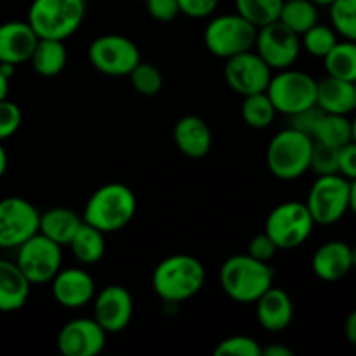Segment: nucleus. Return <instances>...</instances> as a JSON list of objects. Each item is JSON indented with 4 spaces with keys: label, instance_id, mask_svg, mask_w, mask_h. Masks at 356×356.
<instances>
[{
    "label": "nucleus",
    "instance_id": "nucleus-1",
    "mask_svg": "<svg viewBox=\"0 0 356 356\" xmlns=\"http://www.w3.org/2000/svg\"><path fill=\"white\" fill-rule=\"evenodd\" d=\"M207 271L198 257L174 254L156 264L152 275V287L163 302L179 305L195 298L204 289Z\"/></svg>",
    "mask_w": 356,
    "mask_h": 356
},
{
    "label": "nucleus",
    "instance_id": "nucleus-2",
    "mask_svg": "<svg viewBox=\"0 0 356 356\" xmlns=\"http://www.w3.org/2000/svg\"><path fill=\"white\" fill-rule=\"evenodd\" d=\"M275 282V268L249 254H235L221 264L219 284L232 301L254 305Z\"/></svg>",
    "mask_w": 356,
    "mask_h": 356
},
{
    "label": "nucleus",
    "instance_id": "nucleus-3",
    "mask_svg": "<svg viewBox=\"0 0 356 356\" xmlns=\"http://www.w3.org/2000/svg\"><path fill=\"white\" fill-rule=\"evenodd\" d=\"M138 212L136 193L122 183H108L97 188L83 207L82 219L99 232H118L125 228Z\"/></svg>",
    "mask_w": 356,
    "mask_h": 356
},
{
    "label": "nucleus",
    "instance_id": "nucleus-4",
    "mask_svg": "<svg viewBox=\"0 0 356 356\" xmlns=\"http://www.w3.org/2000/svg\"><path fill=\"white\" fill-rule=\"evenodd\" d=\"M86 14V0H33L26 21L38 38L68 40L80 30Z\"/></svg>",
    "mask_w": 356,
    "mask_h": 356
},
{
    "label": "nucleus",
    "instance_id": "nucleus-5",
    "mask_svg": "<svg viewBox=\"0 0 356 356\" xmlns=\"http://www.w3.org/2000/svg\"><path fill=\"white\" fill-rule=\"evenodd\" d=\"M312 152V136L287 127L277 132L268 145V169L277 179L296 181L309 170Z\"/></svg>",
    "mask_w": 356,
    "mask_h": 356
},
{
    "label": "nucleus",
    "instance_id": "nucleus-6",
    "mask_svg": "<svg viewBox=\"0 0 356 356\" xmlns=\"http://www.w3.org/2000/svg\"><path fill=\"white\" fill-rule=\"evenodd\" d=\"M257 26L238 13L219 14L212 17L204 30V42L212 56L229 59L242 52L252 51L256 44Z\"/></svg>",
    "mask_w": 356,
    "mask_h": 356
},
{
    "label": "nucleus",
    "instance_id": "nucleus-7",
    "mask_svg": "<svg viewBox=\"0 0 356 356\" xmlns=\"http://www.w3.org/2000/svg\"><path fill=\"white\" fill-rule=\"evenodd\" d=\"M315 221L305 202L289 200L278 204L268 214L264 233L275 242L278 250H294L312 236Z\"/></svg>",
    "mask_w": 356,
    "mask_h": 356
},
{
    "label": "nucleus",
    "instance_id": "nucleus-8",
    "mask_svg": "<svg viewBox=\"0 0 356 356\" xmlns=\"http://www.w3.org/2000/svg\"><path fill=\"white\" fill-rule=\"evenodd\" d=\"M316 86L318 80L313 79L309 73L285 68L271 75L266 94L277 113L291 117L306 108L316 106Z\"/></svg>",
    "mask_w": 356,
    "mask_h": 356
},
{
    "label": "nucleus",
    "instance_id": "nucleus-9",
    "mask_svg": "<svg viewBox=\"0 0 356 356\" xmlns=\"http://www.w3.org/2000/svg\"><path fill=\"white\" fill-rule=\"evenodd\" d=\"M305 204L315 225H336L350 211V181L341 174L318 176L309 188Z\"/></svg>",
    "mask_w": 356,
    "mask_h": 356
},
{
    "label": "nucleus",
    "instance_id": "nucleus-10",
    "mask_svg": "<svg viewBox=\"0 0 356 356\" xmlns=\"http://www.w3.org/2000/svg\"><path fill=\"white\" fill-rule=\"evenodd\" d=\"M87 58L94 70L108 76H129L141 63V52L125 35L106 33L94 38L87 49Z\"/></svg>",
    "mask_w": 356,
    "mask_h": 356
},
{
    "label": "nucleus",
    "instance_id": "nucleus-11",
    "mask_svg": "<svg viewBox=\"0 0 356 356\" xmlns=\"http://www.w3.org/2000/svg\"><path fill=\"white\" fill-rule=\"evenodd\" d=\"M61 249L63 247L54 240L47 238L42 233H35L16 249V264L31 285L51 284L56 273L61 270Z\"/></svg>",
    "mask_w": 356,
    "mask_h": 356
},
{
    "label": "nucleus",
    "instance_id": "nucleus-12",
    "mask_svg": "<svg viewBox=\"0 0 356 356\" xmlns=\"http://www.w3.org/2000/svg\"><path fill=\"white\" fill-rule=\"evenodd\" d=\"M254 51L273 72L292 68L302 51L301 35L292 31L280 21L257 28Z\"/></svg>",
    "mask_w": 356,
    "mask_h": 356
},
{
    "label": "nucleus",
    "instance_id": "nucleus-13",
    "mask_svg": "<svg viewBox=\"0 0 356 356\" xmlns=\"http://www.w3.org/2000/svg\"><path fill=\"white\" fill-rule=\"evenodd\" d=\"M40 212L30 200L7 197L0 200V249H17L38 233Z\"/></svg>",
    "mask_w": 356,
    "mask_h": 356
},
{
    "label": "nucleus",
    "instance_id": "nucleus-14",
    "mask_svg": "<svg viewBox=\"0 0 356 356\" xmlns=\"http://www.w3.org/2000/svg\"><path fill=\"white\" fill-rule=\"evenodd\" d=\"M273 70L263 61L256 51H247L226 59L225 80L233 92L242 97L266 92Z\"/></svg>",
    "mask_w": 356,
    "mask_h": 356
},
{
    "label": "nucleus",
    "instance_id": "nucleus-15",
    "mask_svg": "<svg viewBox=\"0 0 356 356\" xmlns=\"http://www.w3.org/2000/svg\"><path fill=\"white\" fill-rule=\"evenodd\" d=\"M92 312V318L103 327L108 336L120 334L127 329L134 315V299L122 285H108L94 296Z\"/></svg>",
    "mask_w": 356,
    "mask_h": 356
},
{
    "label": "nucleus",
    "instance_id": "nucleus-16",
    "mask_svg": "<svg viewBox=\"0 0 356 356\" xmlns=\"http://www.w3.org/2000/svg\"><path fill=\"white\" fill-rule=\"evenodd\" d=\"M106 337L94 318L70 320L58 334V350L63 356H97L106 346Z\"/></svg>",
    "mask_w": 356,
    "mask_h": 356
},
{
    "label": "nucleus",
    "instance_id": "nucleus-17",
    "mask_svg": "<svg viewBox=\"0 0 356 356\" xmlns=\"http://www.w3.org/2000/svg\"><path fill=\"white\" fill-rule=\"evenodd\" d=\"M51 291L56 302L66 309H79L92 302L96 282L82 268H61L51 280Z\"/></svg>",
    "mask_w": 356,
    "mask_h": 356
},
{
    "label": "nucleus",
    "instance_id": "nucleus-18",
    "mask_svg": "<svg viewBox=\"0 0 356 356\" xmlns=\"http://www.w3.org/2000/svg\"><path fill=\"white\" fill-rule=\"evenodd\" d=\"M38 37L28 21H6L0 24V63L21 65L30 61Z\"/></svg>",
    "mask_w": 356,
    "mask_h": 356
},
{
    "label": "nucleus",
    "instance_id": "nucleus-19",
    "mask_svg": "<svg viewBox=\"0 0 356 356\" xmlns=\"http://www.w3.org/2000/svg\"><path fill=\"white\" fill-rule=\"evenodd\" d=\"M312 270L322 282L334 284L343 280L353 270L351 245L343 240H330L322 243L312 257Z\"/></svg>",
    "mask_w": 356,
    "mask_h": 356
},
{
    "label": "nucleus",
    "instance_id": "nucleus-20",
    "mask_svg": "<svg viewBox=\"0 0 356 356\" xmlns=\"http://www.w3.org/2000/svg\"><path fill=\"white\" fill-rule=\"evenodd\" d=\"M256 316L259 325L268 332H282L289 329L294 318V302L287 291L271 285L256 302Z\"/></svg>",
    "mask_w": 356,
    "mask_h": 356
},
{
    "label": "nucleus",
    "instance_id": "nucleus-21",
    "mask_svg": "<svg viewBox=\"0 0 356 356\" xmlns=\"http://www.w3.org/2000/svg\"><path fill=\"white\" fill-rule=\"evenodd\" d=\"M176 148L188 159H204L212 148V132L207 122L198 115H184L172 131Z\"/></svg>",
    "mask_w": 356,
    "mask_h": 356
},
{
    "label": "nucleus",
    "instance_id": "nucleus-22",
    "mask_svg": "<svg viewBox=\"0 0 356 356\" xmlns=\"http://www.w3.org/2000/svg\"><path fill=\"white\" fill-rule=\"evenodd\" d=\"M316 106L323 113L350 115L356 110V96L353 82L327 75L316 86Z\"/></svg>",
    "mask_w": 356,
    "mask_h": 356
},
{
    "label": "nucleus",
    "instance_id": "nucleus-23",
    "mask_svg": "<svg viewBox=\"0 0 356 356\" xmlns=\"http://www.w3.org/2000/svg\"><path fill=\"white\" fill-rule=\"evenodd\" d=\"M31 284L17 268L16 261L0 259V312H17L30 298Z\"/></svg>",
    "mask_w": 356,
    "mask_h": 356
},
{
    "label": "nucleus",
    "instance_id": "nucleus-24",
    "mask_svg": "<svg viewBox=\"0 0 356 356\" xmlns=\"http://www.w3.org/2000/svg\"><path fill=\"white\" fill-rule=\"evenodd\" d=\"M83 222L82 216L66 207H52L49 211L40 212V222H38V233L47 238L54 240L61 247L72 242L73 235L80 225Z\"/></svg>",
    "mask_w": 356,
    "mask_h": 356
},
{
    "label": "nucleus",
    "instance_id": "nucleus-25",
    "mask_svg": "<svg viewBox=\"0 0 356 356\" xmlns=\"http://www.w3.org/2000/svg\"><path fill=\"white\" fill-rule=\"evenodd\" d=\"M31 68L45 79L59 75L68 63V51L65 40H52V38H38L30 58Z\"/></svg>",
    "mask_w": 356,
    "mask_h": 356
},
{
    "label": "nucleus",
    "instance_id": "nucleus-26",
    "mask_svg": "<svg viewBox=\"0 0 356 356\" xmlns=\"http://www.w3.org/2000/svg\"><path fill=\"white\" fill-rule=\"evenodd\" d=\"M72 249L73 257L80 264H96L106 254V240L104 233L94 226L82 222L76 233L73 235L72 242L68 243Z\"/></svg>",
    "mask_w": 356,
    "mask_h": 356
},
{
    "label": "nucleus",
    "instance_id": "nucleus-27",
    "mask_svg": "<svg viewBox=\"0 0 356 356\" xmlns=\"http://www.w3.org/2000/svg\"><path fill=\"white\" fill-rule=\"evenodd\" d=\"M313 141L341 148L351 141V120L348 115L322 113L312 134Z\"/></svg>",
    "mask_w": 356,
    "mask_h": 356
},
{
    "label": "nucleus",
    "instance_id": "nucleus-28",
    "mask_svg": "<svg viewBox=\"0 0 356 356\" xmlns=\"http://www.w3.org/2000/svg\"><path fill=\"white\" fill-rule=\"evenodd\" d=\"M327 75L356 82V42L343 40L334 45L332 51L323 58Z\"/></svg>",
    "mask_w": 356,
    "mask_h": 356
},
{
    "label": "nucleus",
    "instance_id": "nucleus-29",
    "mask_svg": "<svg viewBox=\"0 0 356 356\" xmlns=\"http://www.w3.org/2000/svg\"><path fill=\"white\" fill-rule=\"evenodd\" d=\"M278 21L298 35L318 23V6L312 0H284Z\"/></svg>",
    "mask_w": 356,
    "mask_h": 356
},
{
    "label": "nucleus",
    "instance_id": "nucleus-30",
    "mask_svg": "<svg viewBox=\"0 0 356 356\" xmlns=\"http://www.w3.org/2000/svg\"><path fill=\"white\" fill-rule=\"evenodd\" d=\"M240 113H242V120L249 127L257 129V131L270 127L277 117V110L266 92L250 94V96L243 97Z\"/></svg>",
    "mask_w": 356,
    "mask_h": 356
},
{
    "label": "nucleus",
    "instance_id": "nucleus-31",
    "mask_svg": "<svg viewBox=\"0 0 356 356\" xmlns=\"http://www.w3.org/2000/svg\"><path fill=\"white\" fill-rule=\"evenodd\" d=\"M284 0H235V9L254 26L261 28L278 19Z\"/></svg>",
    "mask_w": 356,
    "mask_h": 356
},
{
    "label": "nucleus",
    "instance_id": "nucleus-32",
    "mask_svg": "<svg viewBox=\"0 0 356 356\" xmlns=\"http://www.w3.org/2000/svg\"><path fill=\"white\" fill-rule=\"evenodd\" d=\"M337 44V33L332 26L316 23L301 35V45L309 56L323 59Z\"/></svg>",
    "mask_w": 356,
    "mask_h": 356
},
{
    "label": "nucleus",
    "instance_id": "nucleus-33",
    "mask_svg": "<svg viewBox=\"0 0 356 356\" xmlns=\"http://www.w3.org/2000/svg\"><path fill=\"white\" fill-rule=\"evenodd\" d=\"M329 9L336 33L344 40L356 42V0H334Z\"/></svg>",
    "mask_w": 356,
    "mask_h": 356
},
{
    "label": "nucleus",
    "instance_id": "nucleus-34",
    "mask_svg": "<svg viewBox=\"0 0 356 356\" xmlns=\"http://www.w3.org/2000/svg\"><path fill=\"white\" fill-rule=\"evenodd\" d=\"M129 80L134 90L141 96L152 97L162 90L163 87V75L155 65L152 63L141 61L131 73H129Z\"/></svg>",
    "mask_w": 356,
    "mask_h": 356
},
{
    "label": "nucleus",
    "instance_id": "nucleus-35",
    "mask_svg": "<svg viewBox=\"0 0 356 356\" xmlns=\"http://www.w3.org/2000/svg\"><path fill=\"white\" fill-rule=\"evenodd\" d=\"M261 344L257 343L254 337L243 336V334H236V336H229L222 339L221 343L216 346L214 355H235V356H261Z\"/></svg>",
    "mask_w": 356,
    "mask_h": 356
},
{
    "label": "nucleus",
    "instance_id": "nucleus-36",
    "mask_svg": "<svg viewBox=\"0 0 356 356\" xmlns=\"http://www.w3.org/2000/svg\"><path fill=\"white\" fill-rule=\"evenodd\" d=\"M337 159H339V148L322 145L313 141L312 160H309V170L316 172L318 176H329L337 172Z\"/></svg>",
    "mask_w": 356,
    "mask_h": 356
},
{
    "label": "nucleus",
    "instance_id": "nucleus-37",
    "mask_svg": "<svg viewBox=\"0 0 356 356\" xmlns=\"http://www.w3.org/2000/svg\"><path fill=\"white\" fill-rule=\"evenodd\" d=\"M21 122H23L21 108L7 97L0 101V141L13 138L19 131Z\"/></svg>",
    "mask_w": 356,
    "mask_h": 356
},
{
    "label": "nucleus",
    "instance_id": "nucleus-38",
    "mask_svg": "<svg viewBox=\"0 0 356 356\" xmlns=\"http://www.w3.org/2000/svg\"><path fill=\"white\" fill-rule=\"evenodd\" d=\"M181 14L193 19H204L212 16L219 6V0H177Z\"/></svg>",
    "mask_w": 356,
    "mask_h": 356
},
{
    "label": "nucleus",
    "instance_id": "nucleus-39",
    "mask_svg": "<svg viewBox=\"0 0 356 356\" xmlns=\"http://www.w3.org/2000/svg\"><path fill=\"white\" fill-rule=\"evenodd\" d=\"M146 7H148L149 16L160 23L174 21L181 14L177 0H146Z\"/></svg>",
    "mask_w": 356,
    "mask_h": 356
},
{
    "label": "nucleus",
    "instance_id": "nucleus-40",
    "mask_svg": "<svg viewBox=\"0 0 356 356\" xmlns=\"http://www.w3.org/2000/svg\"><path fill=\"white\" fill-rule=\"evenodd\" d=\"M323 111L320 110L318 106H312V108H306V110L298 111V113L291 115V125L289 127L296 129L299 132H305V134L312 136L313 131H315V125L316 122L320 120Z\"/></svg>",
    "mask_w": 356,
    "mask_h": 356
},
{
    "label": "nucleus",
    "instance_id": "nucleus-41",
    "mask_svg": "<svg viewBox=\"0 0 356 356\" xmlns=\"http://www.w3.org/2000/svg\"><path fill=\"white\" fill-rule=\"evenodd\" d=\"M277 252V245H275V242L266 235V233H259V235L252 236V240L249 242V250H247L249 256L256 257V259L259 261H264V263H270Z\"/></svg>",
    "mask_w": 356,
    "mask_h": 356
},
{
    "label": "nucleus",
    "instance_id": "nucleus-42",
    "mask_svg": "<svg viewBox=\"0 0 356 356\" xmlns=\"http://www.w3.org/2000/svg\"><path fill=\"white\" fill-rule=\"evenodd\" d=\"M337 172L348 181L356 179V143L350 141L348 145L339 148V159H337Z\"/></svg>",
    "mask_w": 356,
    "mask_h": 356
},
{
    "label": "nucleus",
    "instance_id": "nucleus-43",
    "mask_svg": "<svg viewBox=\"0 0 356 356\" xmlns=\"http://www.w3.org/2000/svg\"><path fill=\"white\" fill-rule=\"evenodd\" d=\"M344 336H346L348 343L356 346V309L348 315L346 322H344Z\"/></svg>",
    "mask_w": 356,
    "mask_h": 356
},
{
    "label": "nucleus",
    "instance_id": "nucleus-44",
    "mask_svg": "<svg viewBox=\"0 0 356 356\" xmlns=\"http://www.w3.org/2000/svg\"><path fill=\"white\" fill-rule=\"evenodd\" d=\"M261 356H292V350L284 344H270V346L263 348Z\"/></svg>",
    "mask_w": 356,
    "mask_h": 356
},
{
    "label": "nucleus",
    "instance_id": "nucleus-45",
    "mask_svg": "<svg viewBox=\"0 0 356 356\" xmlns=\"http://www.w3.org/2000/svg\"><path fill=\"white\" fill-rule=\"evenodd\" d=\"M7 165H9V159H7V152L6 148H3L2 141H0V179H2L3 174H6Z\"/></svg>",
    "mask_w": 356,
    "mask_h": 356
},
{
    "label": "nucleus",
    "instance_id": "nucleus-46",
    "mask_svg": "<svg viewBox=\"0 0 356 356\" xmlns=\"http://www.w3.org/2000/svg\"><path fill=\"white\" fill-rule=\"evenodd\" d=\"M9 82L10 79H7V76L0 72V101L6 99L7 94H9Z\"/></svg>",
    "mask_w": 356,
    "mask_h": 356
},
{
    "label": "nucleus",
    "instance_id": "nucleus-47",
    "mask_svg": "<svg viewBox=\"0 0 356 356\" xmlns=\"http://www.w3.org/2000/svg\"><path fill=\"white\" fill-rule=\"evenodd\" d=\"M350 211L356 216V179L350 181Z\"/></svg>",
    "mask_w": 356,
    "mask_h": 356
},
{
    "label": "nucleus",
    "instance_id": "nucleus-48",
    "mask_svg": "<svg viewBox=\"0 0 356 356\" xmlns=\"http://www.w3.org/2000/svg\"><path fill=\"white\" fill-rule=\"evenodd\" d=\"M313 3H316L318 7H329L334 0H312Z\"/></svg>",
    "mask_w": 356,
    "mask_h": 356
},
{
    "label": "nucleus",
    "instance_id": "nucleus-49",
    "mask_svg": "<svg viewBox=\"0 0 356 356\" xmlns=\"http://www.w3.org/2000/svg\"><path fill=\"white\" fill-rule=\"evenodd\" d=\"M351 141L356 143V115L353 120H351Z\"/></svg>",
    "mask_w": 356,
    "mask_h": 356
},
{
    "label": "nucleus",
    "instance_id": "nucleus-50",
    "mask_svg": "<svg viewBox=\"0 0 356 356\" xmlns=\"http://www.w3.org/2000/svg\"><path fill=\"white\" fill-rule=\"evenodd\" d=\"M351 264H353V270H356V245L351 247Z\"/></svg>",
    "mask_w": 356,
    "mask_h": 356
},
{
    "label": "nucleus",
    "instance_id": "nucleus-51",
    "mask_svg": "<svg viewBox=\"0 0 356 356\" xmlns=\"http://www.w3.org/2000/svg\"><path fill=\"white\" fill-rule=\"evenodd\" d=\"M353 87H355V96H356V82H353Z\"/></svg>",
    "mask_w": 356,
    "mask_h": 356
},
{
    "label": "nucleus",
    "instance_id": "nucleus-52",
    "mask_svg": "<svg viewBox=\"0 0 356 356\" xmlns=\"http://www.w3.org/2000/svg\"><path fill=\"white\" fill-rule=\"evenodd\" d=\"M145 2H146V0H145Z\"/></svg>",
    "mask_w": 356,
    "mask_h": 356
}]
</instances>
